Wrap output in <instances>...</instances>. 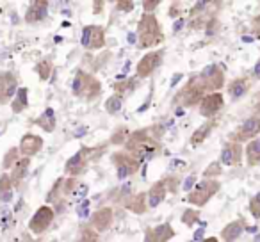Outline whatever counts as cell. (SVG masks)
<instances>
[{
	"mask_svg": "<svg viewBox=\"0 0 260 242\" xmlns=\"http://www.w3.org/2000/svg\"><path fill=\"white\" fill-rule=\"evenodd\" d=\"M253 77H255L256 80H260V59L255 62V66H253Z\"/></svg>",
	"mask_w": 260,
	"mask_h": 242,
	"instance_id": "f6af8a7d",
	"label": "cell"
},
{
	"mask_svg": "<svg viewBox=\"0 0 260 242\" xmlns=\"http://www.w3.org/2000/svg\"><path fill=\"white\" fill-rule=\"evenodd\" d=\"M202 242H219V238H216V237H207V238H203Z\"/></svg>",
	"mask_w": 260,
	"mask_h": 242,
	"instance_id": "7dc6e473",
	"label": "cell"
},
{
	"mask_svg": "<svg viewBox=\"0 0 260 242\" xmlns=\"http://www.w3.org/2000/svg\"><path fill=\"white\" fill-rule=\"evenodd\" d=\"M182 223L187 224V226H194L196 223H200V212L194 209H187L182 214Z\"/></svg>",
	"mask_w": 260,
	"mask_h": 242,
	"instance_id": "e575fe53",
	"label": "cell"
},
{
	"mask_svg": "<svg viewBox=\"0 0 260 242\" xmlns=\"http://www.w3.org/2000/svg\"><path fill=\"white\" fill-rule=\"evenodd\" d=\"M48 2L47 0H34L25 13V23H40L47 18Z\"/></svg>",
	"mask_w": 260,
	"mask_h": 242,
	"instance_id": "ffe728a7",
	"label": "cell"
},
{
	"mask_svg": "<svg viewBox=\"0 0 260 242\" xmlns=\"http://www.w3.org/2000/svg\"><path fill=\"white\" fill-rule=\"evenodd\" d=\"M13 182L9 178V173H2L0 175V203H11L13 201Z\"/></svg>",
	"mask_w": 260,
	"mask_h": 242,
	"instance_id": "83f0119b",
	"label": "cell"
},
{
	"mask_svg": "<svg viewBox=\"0 0 260 242\" xmlns=\"http://www.w3.org/2000/svg\"><path fill=\"white\" fill-rule=\"evenodd\" d=\"M79 185H80V182L77 180V178H73V177L66 178V180L62 182V192H64L66 196H72V194H75V192H77V189H79Z\"/></svg>",
	"mask_w": 260,
	"mask_h": 242,
	"instance_id": "8d00e7d4",
	"label": "cell"
},
{
	"mask_svg": "<svg viewBox=\"0 0 260 242\" xmlns=\"http://www.w3.org/2000/svg\"><path fill=\"white\" fill-rule=\"evenodd\" d=\"M260 137V116H249L248 119H244L241 125L237 127V130L230 135L232 143H249L253 139Z\"/></svg>",
	"mask_w": 260,
	"mask_h": 242,
	"instance_id": "52a82bcc",
	"label": "cell"
},
{
	"mask_svg": "<svg viewBox=\"0 0 260 242\" xmlns=\"http://www.w3.org/2000/svg\"><path fill=\"white\" fill-rule=\"evenodd\" d=\"M34 72L38 73L41 82H47L52 75V62L48 61V59H43V61H40L36 66H34Z\"/></svg>",
	"mask_w": 260,
	"mask_h": 242,
	"instance_id": "1f68e13d",
	"label": "cell"
},
{
	"mask_svg": "<svg viewBox=\"0 0 260 242\" xmlns=\"http://www.w3.org/2000/svg\"><path fill=\"white\" fill-rule=\"evenodd\" d=\"M168 194V187H166V180H159L150 187V191L146 192V198H148V206L150 209H157L160 203L166 199Z\"/></svg>",
	"mask_w": 260,
	"mask_h": 242,
	"instance_id": "7402d4cb",
	"label": "cell"
},
{
	"mask_svg": "<svg viewBox=\"0 0 260 242\" xmlns=\"http://www.w3.org/2000/svg\"><path fill=\"white\" fill-rule=\"evenodd\" d=\"M214 127H216V121H214V119H207L202 127H198L192 132L191 139H189V145H191L192 148H198L200 145H203V143L209 139V135L212 134Z\"/></svg>",
	"mask_w": 260,
	"mask_h": 242,
	"instance_id": "603a6c76",
	"label": "cell"
},
{
	"mask_svg": "<svg viewBox=\"0 0 260 242\" xmlns=\"http://www.w3.org/2000/svg\"><path fill=\"white\" fill-rule=\"evenodd\" d=\"M98 237H100V233L96 230H93L91 226H84L80 228L75 242H98Z\"/></svg>",
	"mask_w": 260,
	"mask_h": 242,
	"instance_id": "836d02e7",
	"label": "cell"
},
{
	"mask_svg": "<svg viewBox=\"0 0 260 242\" xmlns=\"http://www.w3.org/2000/svg\"><path fill=\"white\" fill-rule=\"evenodd\" d=\"M29 171H30V159L20 157L18 162H16L15 166H13V169L9 171V178H11L13 185H18L20 182L29 175Z\"/></svg>",
	"mask_w": 260,
	"mask_h": 242,
	"instance_id": "d4e9b609",
	"label": "cell"
},
{
	"mask_svg": "<svg viewBox=\"0 0 260 242\" xmlns=\"http://www.w3.org/2000/svg\"><path fill=\"white\" fill-rule=\"evenodd\" d=\"M45 146V141L41 135L38 134H25L22 139H20V145H18V150H20V155L22 157H27V159H32L34 155L43 150Z\"/></svg>",
	"mask_w": 260,
	"mask_h": 242,
	"instance_id": "5bb4252c",
	"label": "cell"
},
{
	"mask_svg": "<svg viewBox=\"0 0 260 242\" xmlns=\"http://www.w3.org/2000/svg\"><path fill=\"white\" fill-rule=\"evenodd\" d=\"M200 107V114L205 119H214L224 107V98L221 93H209L203 96Z\"/></svg>",
	"mask_w": 260,
	"mask_h": 242,
	"instance_id": "7c38bea8",
	"label": "cell"
},
{
	"mask_svg": "<svg viewBox=\"0 0 260 242\" xmlns=\"http://www.w3.org/2000/svg\"><path fill=\"white\" fill-rule=\"evenodd\" d=\"M249 89H251V82H249L248 77H237V79L228 82L226 93L232 100L237 101V100H241V98H244Z\"/></svg>",
	"mask_w": 260,
	"mask_h": 242,
	"instance_id": "d6986e66",
	"label": "cell"
},
{
	"mask_svg": "<svg viewBox=\"0 0 260 242\" xmlns=\"http://www.w3.org/2000/svg\"><path fill=\"white\" fill-rule=\"evenodd\" d=\"M125 206L134 214H145L148 210V198L146 192H138L136 196H130L128 201L125 203Z\"/></svg>",
	"mask_w": 260,
	"mask_h": 242,
	"instance_id": "484cf974",
	"label": "cell"
},
{
	"mask_svg": "<svg viewBox=\"0 0 260 242\" xmlns=\"http://www.w3.org/2000/svg\"><path fill=\"white\" fill-rule=\"evenodd\" d=\"M138 40H139V48H153L159 47L166 36H164L162 25H160L159 18L155 15H143L138 22Z\"/></svg>",
	"mask_w": 260,
	"mask_h": 242,
	"instance_id": "7a4b0ae2",
	"label": "cell"
},
{
	"mask_svg": "<svg viewBox=\"0 0 260 242\" xmlns=\"http://www.w3.org/2000/svg\"><path fill=\"white\" fill-rule=\"evenodd\" d=\"M180 4H178V2H175V4H171V8H170V13H168V16H170V18H178V16H180Z\"/></svg>",
	"mask_w": 260,
	"mask_h": 242,
	"instance_id": "7bdbcfd3",
	"label": "cell"
},
{
	"mask_svg": "<svg viewBox=\"0 0 260 242\" xmlns=\"http://www.w3.org/2000/svg\"><path fill=\"white\" fill-rule=\"evenodd\" d=\"M196 82V86H200L203 89V93H219V89L224 86V72L217 64H210L205 70H202V73L191 77Z\"/></svg>",
	"mask_w": 260,
	"mask_h": 242,
	"instance_id": "277c9868",
	"label": "cell"
},
{
	"mask_svg": "<svg viewBox=\"0 0 260 242\" xmlns=\"http://www.w3.org/2000/svg\"><path fill=\"white\" fill-rule=\"evenodd\" d=\"M130 137V130H128V127H125V125H121V127H118L114 132H112V135H111V139H109V143L111 145H116V146H125V143H126V139Z\"/></svg>",
	"mask_w": 260,
	"mask_h": 242,
	"instance_id": "f546056e",
	"label": "cell"
},
{
	"mask_svg": "<svg viewBox=\"0 0 260 242\" xmlns=\"http://www.w3.org/2000/svg\"><path fill=\"white\" fill-rule=\"evenodd\" d=\"M72 93L80 100L93 101L102 94V82L91 73H86L84 70H77L72 80Z\"/></svg>",
	"mask_w": 260,
	"mask_h": 242,
	"instance_id": "3957f363",
	"label": "cell"
},
{
	"mask_svg": "<svg viewBox=\"0 0 260 242\" xmlns=\"http://www.w3.org/2000/svg\"><path fill=\"white\" fill-rule=\"evenodd\" d=\"M111 160L116 167V178L118 180H126V178L134 177L141 167V164L126 152H114L111 155Z\"/></svg>",
	"mask_w": 260,
	"mask_h": 242,
	"instance_id": "8992f818",
	"label": "cell"
},
{
	"mask_svg": "<svg viewBox=\"0 0 260 242\" xmlns=\"http://www.w3.org/2000/svg\"><path fill=\"white\" fill-rule=\"evenodd\" d=\"M123 109V96L121 94H112V96L107 98V101H105V111L109 112V114H118L119 111Z\"/></svg>",
	"mask_w": 260,
	"mask_h": 242,
	"instance_id": "d6a6232c",
	"label": "cell"
},
{
	"mask_svg": "<svg viewBox=\"0 0 260 242\" xmlns=\"http://www.w3.org/2000/svg\"><path fill=\"white\" fill-rule=\"evenodd\" d=\"M112 223H114V210H112L111 206H102V209H98L89 219V226L93 228V230H96L98 233L107 231L109 228L112 226Z\"/></svg>",
	"mask_w": 260,
	"mask_h": 242,
	"instance_id": "2e32d148",
	"label": "cell"
},
{
	"mask_svg": "<svg viewBox=\"0 0 260 242\" xmlns=\"http://www.w3.org/2000/svg\"><path fill=\"white\" fill-rule=\"evenodd\" d=\"M164 54H166V52L160 48V50H152L146 55H143V57L139 59L138 66H136V75H138L139 79H148V77H152L153 73H155V70H159V66L162 64Z\"/></svg>",
	"mask_w": 260,
	"mask_h": 242,
	"instance_id": "ba28073f",
	"label": "cell"
},
{
	"mask_svg": "<svg viewBox=\"0 0 260 242\" xmlns=\"http://www.w3.org/2000/svg\"><path fill=\"white\" fill-rule=\"evenodd\" d=\"M184 23H187V20H185V18H180V20H178V22L175 23V32H178V30L182 29V25H184Z\"/></svg>",
	"mask_w": 260,
	"mask_h": 242,
	"instance_id": "bcb514c9",
	"label": "cell"
},
{
	"mask_svg": "<svg viewBox=\"0 0 260 242\" xmlns=\"http://www.w3.org/2000/svg\"><path fill=\"white\" fill-rule=\"evenodd\" d=\"M194 185H196V177H194V175H191V177H189L187 180L184 182V185H182V189H184L185 192H191L192 189H194Z\"/></svg>",
	"mask_w": 260,
	"mask_h": 242,
	"instance_id": "b9f144b4",
	"label": "cell"
},
{
	"mask_svg": "<svg viewBox=\"0 0 260 242\" xmlns=\"http://www.w3.org/2000/svg\"><path fill=\"white\" fill-rule=\"evenodd\" d=\"M130 80H126V82H118V84H114V91H116V94H121L123 96V91H126V89H130Z\"/></svg>",
	"mask_w": 260,
	"mask_h": 242,
	"instance_id": "60d3db41",
	"label": "cell"
},
{
	"mask_svg": "<svg viewBox=\"0 0 260 242\" xmlns=\"http://www.w3.org/2000/svg\"><path fill=\"white\" fill-rule=\"evenodd\" d=\"M34 125H38V127L41 128V130L48 132V134H52V132L55 130V127H57V118H55V111L52 107H47L43 112H41V116H38L36 119H34Z\"/></svg>",
	"mask_w": 260,
	"mask_h": 242,
	"instance_id": "cb8c5ba5",
	"label": "cell"
},
{
	"mask_svg": "<svg viewBox=\"0 0 260 242\" xmlns=\"http://www.w3.org/2000/svg\"><path fill=\"white\" fill-rule=\"evenodd\" d=\"M80 45L86 50H100L105 47V30L102 25H87L82 29Z\"/></svg>",
	"mask_w": 260,
	"mask_h": 242,
	"instance_id": "30bf717a",
	"label": "cell"
},
{
	"mask_svg": "<svg viewBox=\"0 0 260 242\" xmlns=\"http://www.w3.org/2000/svg\"><path fill=\"white\" fill-rule=\"evenodd\" d=\"M160 143L150 135V130H134L125 143V152L130 153L139 164H146L153 160L160 153Z\"/></svg>",
	"mask_w": 260,
	"mask_h": 242,
	"instance_id": "6da1fadb",
	"label": "cell"
},
{
	"mask_svg": "<svg viewBox=\"0 0 260 242\" xmlns=\"http://www.w3.org/2000/svg\"><path fill=\"white\" fill-rule=\"evenodd\" d=\"M249 212L255 219H260V191L249 199Z\"/></svg>",
	"mask_w": 260,
	"mask_h": 242,
	"instance_id": "74e56055",
	"label": "cell"
},
{
	"mask_svg": "<svg viewBox=\"0 0 260 242\" xmlns=\"http://www.w3.org/2000/svg\"><path fill=\"white\" fill-rule=\"evenodd\" d=\"M87 166H89V162H87V159L84 157V153L79 150V152H77L75 155L70 157V159L66 160L64 171H66V175H70V177L77 178V177H80V175L86 173Z\"/></svg>",
	"mask_w": 260,
	"mask_h": 242,
	"instance_id": "ac0fdd59",
	"label": "cell"
},
{
	"mask_svg": "<svg viewBox=\"0 0 260 242\" xmlns=\"http://www.w3.org/2000/svg\"><path fill=\"white\" fill-rule=\"evenodd\" d=\"M11 107L16 114H20V112H23L29 107V89L27 87H18V91H16L15 98L11 101Z\"/></svg>",
	"mask_w": 260,
	"mask_h": 242,
	"instance_id": "f1b7e54d",
	"label": "cell"
},
{
	"mask_svg": "<svg viewBox=\"0 0 260 242\" xmlns=\"http://www.w3.org/2000/svg\"><path fill=\"white\" fill-rule=\"evenodd\" d=\"M219 189H221L219 180H207V178H203L187 194V203H191L194 206H205L210 201V198L219 192Z\"/></svg>",
	"mask_w": 260,
	"mask_h": 242,
	"instance_id": "5b68a950",
	"label": "cell"
},
{
	"mask_svg": "<svg viewBox=\"0 0 260 242\" xmlns=\"http://www.w3.org/2000/svg\"><path fill=\"white\" fill-rule=\"evenodd\" d=\"M116 9L119 13H130L134 9V2L132 0H119V2H116Z\"/></svg>",
	"mask_w": 260,
	"mask_h": 242,
	"instance_id": "ab89813d",
	"label": "cell"
},
{
	"mask_svg": "<svg viewBox=\"0 0 260 242\" xmlns=\"http://www.w3.org/2000/svg\"><path fill=\"white\" fill-rule=\"evenodd\" d=\"M105 2H102V0H94L93 2V15H100L102 9H104Z\"/></svg>",
	"mask_w": 260,
	"mask_h": 242,
	"instance_id": "ee69618b",
	"label": "cell"
},
{
	"mask_svg": "<svg viewBox=\"0 0 260 242\" xmlns=\"http://www.w3.org/2000/svg\"><path fill=\"white\" fill-rule=\"evenodd\" d=\"M160 6V0H145L143 2V9H145V15H153L155 9Z\"/></svg>",
	"mask_w": 260,
	"mask_h": 242,
	"instance_id": "f35d334b",
	"label": "cell"
},
{
	"mask_svg": "<svg viewBox=\"0 0 260 242\" xmlns=\"http://www.w3.org/2000/svg\"><path fill=\"white\" fill-rule=\"evenodd\" d=\"M221 175H223V169H221V162L209 164V167L203 171V178H207V180H216V177H221Z\"/></svg>",
	"mask_w": 260,
	"mask_h": 242,
	"instance_id": "d590c367",
	"label": "cell"
},
{
	"mask_svg": "<svg viewBox=\"0 0 260 242\" xmlns=\"http://www.w3.org/2000/svg\"><path fill=\"white\" fill-rule=\"evenodd\" d=\"M18 159H20V150L16 148V146L9 148L8 152H6V155H4V160H2V169H4V173L8 169L11 171L13 166H15L16 162H18Z\"/></svg>",
	"mask_w": 260,
	"mask_h": 242,
	"instance_id": "4dcf8cb0",
	"label": "cell"
},
{
	"mask_svg": "<svg viewBox=\"0 0 260 242\" xmlns=\"http://www.w3.org/2000/svg\"><path fill=\"white\" fill-rule=\"evenodd\" d=\"M256 116H260V101H258V105H256Z\"/></svg>",
	"mask_w": 260,
	"mask_h": 242,
	"instance_id": "c3c4849f",
	"label": "cell"
},
{
	"mask_svg": "<svg viewBox=\"0 0 260 242\" xmlns=\"http://www.w3.org/2000/svg\"><path fill=\"white\" fill-rule=\"evenodd\" d=\"M242 157H244V150H242V145L239 143H226L221 150V166H241L242 162Z\"/></svg>",
	"mask_w": 260,
	"mask_h": 242,
	"instance_id": "9a60e30c",
	"label": "cell"
},
{
	"mask_svg": "<svg viewBox=\"0 0 260 242\" xmlns=\"http://www.w3.org/2000/svg\"><path fill=\"white\" fill-rule=\"evenodd\" d=\"M55 210L50 205H41L40 209L34 212V216L29 221V230L34 235H41L50 228V224L54 223Z\"/></svg>",
	"mask_w": 260,
	"mask_h": 242,
	"instance_id": "9c48e42d",
	"label": "cell"
},
{
	"mask_svg": "<svg viewBox=\"0 0 260 242\" xmlns=\"http://www.w3.org/2000/svg\"><path fill=\"white\" fill-rule=\"evenodd\" d=\"M244 228H246V221L242 219V217L230 221V223H228L226 226H224L223 230H221V238H223L224 242H235V240H239V237H241V235L244 233Z\"/></svg>",
	"mask_w": 260,
	"mask_h": 242,
	"instance_id": "44dd1931",
	"label": "cell"
},
{
	"mask_svg": "<svg viewBox=\"0 0 260 242\" xmlns=\"http://www.w3.org/2000/svg\"><path fill=\"white\" fill-rule=\"evenodd\" d=\"M16 91H18V79L9 72L0 73V103H11Z\"/></svg>",
	"mask_w": 260,
	"mask_h": 242,
	"instance_id": "4fadbf2b",
	"label": "cell"
},
{
	"mask_svg": "<svg viewBox=\"0 0 260 242\" xmlns=\"http://www.w3.org/2000/svg\"><path fill=\"white\" fill-rule=\"evenodd\" d=\"M173 237H175L173 226H171L170 223H162L146 230L145 242H170Z\"/></svg>",
	"mask_w": 260,
	"mask_h": 242,
	"instance_id": "e0dca14e",
	"label": "cell"
},
{
	"mask_svg": "<svg viewBox=\"0 0 260 242\" xmlns=\"http://www.w3.org/2000/svg\"><path fill=\"white\" fill-rule=\"evenodd\" d=\"M203 96H205V93H203V89L200 86H196L194 80H189L187 86L184 87V89L180 91V93L177 94V103L180 105V107H194V105H200L203 100Z\"/></svg>",
	"mask_w": 260,
	"mask_h": 242,
	"instance_id": "8fae6325",
	"label": "cell"
},
{
	"mask_svg": "<svg viewBox=\"0 0 260 242\" xmlns=\"http://www.w3.org/2000/svg\"><path fill=\"white\" fill-rule=\"evenodd\" d=\"M244 157H246V164L249 167H255L260 164V137L253 139L246 145L244 150Z\"/></svg>",
	"mask_w": 260,
	"mask_h": 242,
	"instance_id": "4316f807",
	"label": "cell"
}]
</instances>
